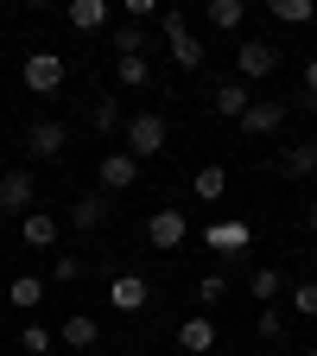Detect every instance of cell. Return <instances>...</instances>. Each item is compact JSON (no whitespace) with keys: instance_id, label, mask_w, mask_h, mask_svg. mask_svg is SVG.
I'll return each mask as SVG.
<instances>
[{"instance_id":"obj_31","label":"cell","mask_w":317,"mask_h":356,"mask_svg":"<svg viewBox=\"0 0 317 356\" xmlns=\"http://www.w3.org/2000/svg\"><path fill=\"white\" fill-rule=\"evenodd\" d=\"M178 32H191V26H185V13H178V7H165V13H159V38H178Z\"/></svg>"},{"instance_id":"obj_30","label":"cell","mask_w":317,"mask_h":356,"mask_svg":"<svg viewBox=\"0 0 317 356\" xmlns=\"http://www.w3.org/2000/svg\"><path fill=\"white\" fill-rule=\"evenodd\" d=\"M292 312H305V318H317V280H298V286H292Z\"/></svg>"},{"instance_id":"obj_10","label":"cell","mask_w":317,"mask_h":356,"mask_svg":"<svg viewBox=\"0 0 317 356\" xmlns=\"http://www.w3.org/2000/svg\"><path fill=\"white\" fill-rule=\"evenodd\" d=\"M235 127L248 134V140H266V134H280V127H286V102H254Z\"/></svg>"},{"instance_id":"obj_28","label":"cell","mask_w":317,"mask_h":356,"mask_svg":"<svg viewBox=\"0 0 317 356\" xmlns=\"http://www.w3.org/2000/svg\"><path fill=\"white\" fill-rule=\"evenodd\" d=\"M51 280H58V286L83 280V261H76V254H51Z\"/></svg>"},{"instance_id":"obj_14","label":"cell","mask_w":317,"mask_h":356,"mask_svg":"<svg viewBox=\"0 0 317 356\" xmlns=\"http://www.w3.org/2000/svg\"><path fill=\"white\" fill-rule=\"evenodd\" d=\"M64 19H70L76 32H102V26L114 19V7H108V0H70V7H64Z\"/></svg>"},{"instance_id":"obj_16","label":"cell","mask_w":317,"mask_h":356,"mask_svg":"<svg viewBox=\"0 0 317 356\" xmlns=\"http://www.w3.org/2000/svg\"><path fill=\"white\" fill-rule=\"evenodd\" d=\"M248 293H254L260 305H280V299H286V274L266 261V267H254V274H248Z\"/></svg>"},{"instance_id":"obj_27","label":"cell","mask_w":317,"mask_h":356,"mask_svg":"<svg viewBox=\"0 0 317 356\" xmlns=\"http://www.w3.org/2000/svg\"><path fill=\"white\" fill-rule=\"evenodd\" d=\"M7 299H13V305H38V299H44V280H32V274H19V280L7 286Z\"/></svg>"},{"instance_id":"obj_32","label":"cell","mask_w":317,"mask_h":356,"mask_svg":"<svg viewBox=\"0 0 317 356\" xmlns=\"http://www.w3.org/2000/svg\"><path fill=\"white\" fill-rule=\"evenodd\" d=\"M305 96H311V108H317V51H311V64H305Z\"/></svg>"},{"instance_id":"obj_8","label":"cell","mask_w":317,"mask_h":356,"mask_svg":"<svg viewBox=\"0 0 317 356\" xmlns=\"http://www.w3.org/2000/svg\"><path fill=\"white\" fill-rule=\"evenodd\" d=\"M203 242H209V254H248L254 248V229L235 222V216H216L209 229H203Z\"/></svg>"},{"instance_id":"obj_33","label":"cell","mask_w":317,"mask_h":356,"mask_svg":"<svg viewBox=\"0 0 317 356\" xmlns=\"http://www.w3.org/2000/svg\"><path fill=\"white\" fill-rule=\"evenodd\" d=\"M305 222H311V229H317V210H311V216H305Z\"/></svg>"},{"instance_id":"obj_13","label":"cell","mask_w":317,"mask_h":356,"mask_svg":"<svg viewBox=\"0 0 317 356\" xmlns=\"http://www.w3.org/2000/svg\"><path fill=\"white\" fill-rule=\"evenodd\" d=\"M32 197H38V185H32V172H7V178H0V210H26L32 216Z\"/></svg>"},{"instance_id":"obj_4","label":"cell","mask_w":317,"mask_h":356,"mask_svg":"<svg viewBox=\"0 0 317 356\" xmlns=\"http://www.w3.org/2000/svg\"><path fill=\"white\" fill-rule=\"evenodd\" d=\"M235 70H241V83L273 76V70H280V44H266V38H241V44H235Z\"/></svg>"},{"instance_id":"obj_20","label":"cell","mask_w":317,"mask_h":356,"mask_svg":"<svg viewBox=\"0 0 317 356\" xmlns=\"http://www.w3.org/2000/svg\"><path fill=\"white\" fill-rule=\"evenodd\" d=\"M191 191H197L203 204H222V197H229V172H222V165H197Z\"/></svg>"},{"instance_id":"obj_1","label":"cell","mask_w":317,"mask_h":356,"mask_svg":"<svg viewBox=\"0 0 317 356\" xmlns=\"http://www.w3.org/2000/svg\"><path fill=\"white\" fill-rule=\"evenodd\" d=\"M121 134H127V153H133V159L146 165V159H165V140H171V121L146 108V115H127V127H121Z\"/></svg>"},{"instance_id":"obj_25","label":"cell","mask_w":317,"mask_h":356,"mask_svg":"<svg viewBox=\"0 0 317 356\" xmlns=\"http://www.w3.org/2000/svg\"><path fill=\"white\" fill-rule=\"evenodd\" d=\"M254 331H260V343H280V337H286V312H280V305H260Z\"/></svg>"},{"instance_id":"obj_29","label":"cell","mask_w":317,"mask_h":356,"mask_svg":"<svg viewBox=\"0 0 317 356\" xmlns=\"http://www.w3.org/2000/svg\"><path fill=\"white\" fill-rule=\"evenodd\" d=\"M197 299L203 305H222V299H229V280H222V274H203L197 280Z\"/></svg>"},{"instance_id":"obj_24","label":"cell","mask_w":317,"mask_h":356,"mask_svg":"<svg viewBox=\"0 0 317 356\" xmlns=\"http://www.w3.org/2000/svg\"><path fill=\"white\" fill-rule=\"evenodd\" d=\"M89 127H96V134H114V127H127V121H121V102H114V96H102L96 108H89Z\"/></svg>"},{"instance_id":"obj_26","label":"cell","mask_w":317,"mask_h":356,"mask_svg":"<svg viewBox=\"0 0 317 356\" xmlns=\"http://www.w3.org/2000/svg\"><path fill=\"white\" fill-rule=\"evenodd\" d=\"M51 343H58V337L44 331V325H26V331H19V350H26V356H51Z\"/></svg>"},{"instance_id":"obj_2","label":"cell","mask_w":317,"mask_h":356,"mask_svg":"<svg viewBox=\"0 0 317 356\" xmlns=\"http://www.w3.org/2000/svg\"><path fill=\"white\" fill-rule=\"evenodd\" d=\"M64 83H70L64 51H32V58H26V89H32V96H58Z\"/></svg>"},{"instance_id":"obj_34","label":"cell","mask_w":317,"mask_h":356,"mask_svg":"<svg viewBox=\"0 0 317 356\" xmlns=\"http://www.w3.org/2000/svg\"><path fill=\"white\" fill-rule=\"evenodd\" d=\"M305 356H317V343H311V350H305Z\"/></svg>"},{"instance_id":"obj_17","label":"cell","mask_w":317,"mask_h":356,"mask_svg":"<svg viewBox=\"0 0 317 356\" xmlns=\"http://www.w3.org/2000/svg\"><path fill=\"white\" fill-rule=\"evenodd\" d=\"M19 236H26V248H58V216L51 210H32L19 222Z\"/></svg>"},{"instance_id":"obj_23","label":"cell","mask_w":317,"mask_h":356,"mask_svg":"<svg viewBox=\"0 0 317 356\" xmlns=\"http://www.w3.org/2000/svg\"><path fill=\"white\" fill-rule=\"evenodd\" d=\"M114 83L121 89H146L153 83V64L146 58H114Z\"/></svg>"},{"instance_id":"obj_12","label":"cell","mask_w":317,"mask_h":356,"mask_svg":"<svg viewBox=\"0 0 317 356\" xmlns=\"http://www.w3.org/2000/svg\"><path fill=\"white\" fill-rule=\"evenodd\" d=\"M178 350H185V356H209L216 350V318H203V312L185 318V325H178Z\"/></svg>"},{"instance_id":"obj_19","label":"cell","mask_w":317,"mask_h":356,"mask_svg":"<svg viewBox=\"0 0 317 356\" xmlns=\"http://www.w3.org/2000/svg\"><path fill=\"white\" fill-rule=\"evenodd\" d=\"M280 172H286V178H311V172H317V140H292V147L280 153Z\"/></svg>"},{"instance_id":"obj_22","label":"cell","mask_w":317,"mask_h":356,"mask_svg":"<svg viewBox=\"0 0 317 356\" xmlns=\"http://www.w3.org/2000/svg\"><path fill=\"white\" fill-rule=\"evenodd\" d=\"M165 44H171V64H178V70H197V64H203V38H197V32H178V38H165Z\"/></svg>"},{"instance_id":"obj_15","label":"cell","mask_w":317,"mask_h":356,"mask_svg":"<svg viewBox=\"0 0 317 356\" xmlns=\"http://www.w3.org/2000/svg\"><path fill=\"white\" fill-rule=\"evenodd\" d=\"M96 337H102V325L89 318V312H70L64 331H58V343H64V350H96Z\"/></svg>"},{"instance_id":"obj_6","label":"cell","mask_w":317,"mask_h":356,"mask_svg":"<svg viewBox=\"0 0 317 356\" xmlns=\"http://www.w3.org/2000/svg\"><path fill=\"white\" fill-rule=\"evenodd\" d=\"M26 153H32V159H64V153H70V127L51 121V115L32 121V127H26Z\"/></svg>"},{"instance_id":"obj_21","label":"cell","mask_w":317,"mask_h":356,"mask_svg":"<svg viewBox=\"0 0 317 356\" xmlns=\"http://www.w3.org/2000/svg\"><path fill=\"white\" fill-rule=\"evenodd\" d=\"M266 13H273L280 26H311L317 19V0H266Z\"/></svg>"},{"instance_id":"obj_18","label":"cell","mask_w":317,"mask_h":356,"mask_svg":"<svg viewBox=\"0 0 317 356\" xmlns=\"http://www.w3.org/2000/svg\"><path fill=\"white\" fill-rule=\"evenodd\" d=\"M203 19H209V32H241L248 26V7H241V0H209Z\"/></svg>"},{"instance_id":"obj_9","label":"cell","mask_w":317,"mask_h":356,"mask_svg":"<svg viewBox=\"0 0 317 356\" xmlns=\"http://www.w3.org/2000/svg\"><path fill=\"white\" fill-rule=\"evenodd\" d=\"M108 210H114V197H108V191H76V197H70V216H64V222L89 236V229H102V222H108Z\"/></svg>"},{"instance_id":"obj_3","label":"cell","mask_w":317,"mask_h":356,"mask_svg":"<svg viewBox=\"0 0 317 356\" xmlns=\"http://www.w3.org/2000/svg\"><path fill=\"white\" fill-rule=\"evenodd\" d=\"M185 236H191V222H185V210H178V204H165V210L146 216V242H153L159 254H178V248H185Z\"/></svg>"},{"instance_id":"obj_11","label":"cell","mask_w":317,"mask_h":356,"mask_svg":"<svg viewBox=\"0 0 317 356\" xmlns=\"http://www.w3.org/2000/svg\"><path fill=\"white\" fill-rule=\"evenodd\" d=\"M209 108H216L222 121H241V115L254 108V96H248V83L235 76V83H216V89H209Z\"/></svg>"},{"instance_id":"obj_5","label":"cell","mask_w":317,"mask_h":356,"mask_svg":"<svg viewBox=\"0 0 317 356\" xmlns=\"http://www.w3.org/2000/svg\"><path fill=\"white\" fill-rule=\"evenodd\" d=\"M133 185H140V159H133L127 147L121 153H102V165H96V191H133Z\"/></svg>"},{"instance_id":"obj_7","label":"cell","mask_w":317,"mask_h":356,"mask_svg":"<svg viewBox=\"0 0 317 356\" xmlns=\"http://www.w3.org/2000/svg\"><path fill=\"white\" fill-rule=\"evenodd\" d=\"M108 305L114 312H146L153 305V280L146 274H108Z\"/></svg>"}]
</instances>
